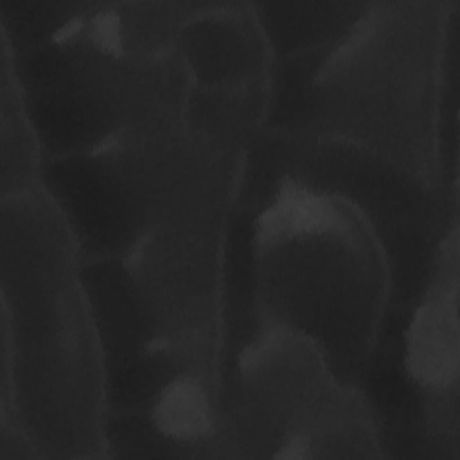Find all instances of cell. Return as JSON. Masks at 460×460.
<instances>
[{
	"instance_id": "obj_10",
	"label": "cell",
	"mask_w": 460,
	"mask_h": 460,
	"mask_svg": "<svg viewBox=\"0 0 460 460\" xmlns=\"http://www.w3.org/2000/svg\"><path fill=\"white\" fill-rule=\"evenodd\" d=\"M201 4H102L84 18V27L102 47L133 59H151L174 50L187 20Z\"/></svg>"
},
{
	"instance_id": "obj_13",
	"label": "cell",
	"mask_w": 460,
	"mask_h": 460,
	"mask_svg": "<svg viewBox=\"0 0 460 460\" xmlns=\"http://www.w3.org/2000/svg\"><path fill=\"white\" fill-rule=\"evenodd\" d=\"M271 108V86L194 90L185 110V124L221 147L246 155L259 138Z\"/></svg>"
},
{
	"instance_id": "obj_4",
	"label": "cell",
	"mask_w": 460,
	"mask_h": 460,
	"mask_svg": "<svg viewBox=\"0 0 460 460\" xmlns=\"http://www.w3.org/2000/svg\"><path fill=\"white\" fill-rule=\"evenodd\" d=\"M226 219L151 225L122 257L162 347L214 383L225 289Z\"/></svg>"
},
{
	"instance_id": "obj_8",
	"label": "cell",
	"mask_w": 460,
	"mask_h": 460,
	"mask_svg": "<svg viewBox=\"0 0 460 460\" xmlns=\"http://www.w3.org/2000/svg\"><path fill=\"white\" fill-rule=\"evenodd\" d=\"M194 90L271 83L273 54L248 4H201L174 45Z\"/></svg>"
},
{
	"instance_id": "obj_14",
	"label": "cell",
	"mask_w": 460,
	"mask_h": 460,
	"mask_svg": "<svg viewBox=\"0 0 460 460\" xmlns=\"http://www.w3.org/2000/svg\"><path fill=\"white\" fill-rule=\"evenodd\" d=\"M0 77V185L2 198H7L40 187L45 156L13 66L11 52L4 41Z\"/></svg>"
},
{
	"instance_id": "obj_1",
	"label": "cell",
	"mask_w": 460,
	"mask_h": 460,
	"mask_svg": "<svg viewBox=\"0 0 460 460\" xmlns=\"http://www.w3.org/2000/svg\"><path fill=\"white\" fill-rule=\"evenodd\" d=\"M83 257L40 187L2 198V424L38 458L108 453L106 376Z\"/></svg>"
},
{
	"instance_id": "obj_3",
	"label": "cell",
	"mask_w": 460,
	"mask_h": 460,
	"mask_svg": "<svg viewBox=\"0 0 460 460\" xmlns=\"http://www.w3.org/2000/svg\"><path fill=\"white\" fill-rule=\"evenodd\" d=\"M455 4H368L316 61L305 92L307 119L295 135L363 149L442 196L438 115Z\"/></svg>"
},
{
	"instance_id": "obj_9",
	"label": "cell",
	"mask_w": 460,
	"mask_h": 460,
	"mask_svg": "<svg viewBox=\"0 0 460 460\" xmlns=\"http://www.w3.org/2000/svg\"><path fill=\"white\" fill-rule=\"evenodd\" d=\"M408 376L422 394L458 388V235L453 225L437 248L429 279L417 300L404 340Z\"/></svg>"
},
{
	"instance_id": "obj_12",
	"label": "cell",
	"mask_w": 460,
	"mask_h": 460,
	"mask_svg": "<svg viewBox=\"0 0 460 460\" xmlns=\"http://www.w3.org/2000/svg\"><path fill=\"white\" fill-rule=\"evenodd\" d=\"M368 4H261L253 5L275 59L302 58L340 41Z\"/></svg>"
},
{
	"instance_id": "obj_5",
	"label": "cell",
	"mask_w": 460,
	"mask_h": 460,
	"mask_svg": "<svg viewBox=\"0 0 460 460\" xmlns=\"http://www.w3.org/2000/svg\"><path fill=\"white\" fill-rule=\"evenodd\" d=\"M232 392L219 406L223 455L284 458L291 442L345 385L305 340L257 323L237 356Z\"/></svg>"
},
{
	"instance_id": "obj_2",
	"label": "cell",
	"mask_w": 460,
	"mask_h": 460,
	"mask_svg": "<svg viewBox=\"0 0 460 460\" xmlns=\"http://www.w3.org/2000/svg\"><path fill=\"white\" fill-rule=\"evenodd\" d=\"M257 323L309 341L358 386L392 298L386 253L347 201L282 176L252 228Z\"/></svg>"
},
{
	"instance_id": "obj_7",
	"label": "cell",
	"mask_w": 460,
	"mask_h": 460,
	"mask_svg": "<svg viewBox=\"0 0 460 460\" xmlns=\"http://www.w3.org/2000/svg\"><path fill=\"white\" fill-rule=\"evenodd\" d=\"M40 185L84 261L122 259L144 234L142 219L99 153L45 158Z\"/></svg>"
},
{
	"instance_id": "obj_11",
	"label": "cell",
	"mask_w": 460,
	"mask_h": 460,
	"mask_svg": "<svg viewBox=\"0 0 460 460\" xmlns=\"http://www.w3.org/2000/svg\"><path fill=\"white\" fill-rule=\"evenodd\" d=\"M381 440L374 415L358 386L341 385L284 458H379Z\"/></svg>"
},
{
	"instance_id": "obj_6",
	"label": "cell",
	"mask_w": 460,
	"mask_h": 460,
	"mask_svg": "<svg viewBox=\"0 0 460 460\" xmlns=\"http://www.w3.org/2000/svg\"><path fill=\"white\" fill-rule=\"evenodd\" d=\"M95 153L111 167L144 230L165 221L226 219L246 158L185 122L122 131Z\"/></svg>"
}]
</instances>
